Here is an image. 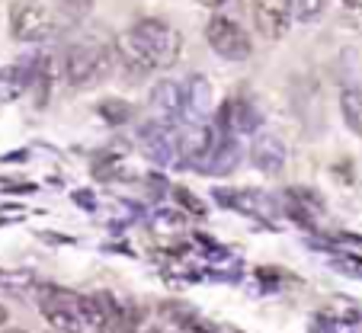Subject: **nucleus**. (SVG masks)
Here are the masks:
<instances>
[{"instance_id": "nucleus-24", "label": "nucleus", "mask_w": 362, "mask_h": 333, "mask_svg": "<svg viewBox=\"0 0 362 333\" xmlns=\"http://www.w3.org/2000/svg\"><path fill=\"white\" fill-rule=\"evenodd\" d=\"M7 324V311H4V308H0V327Z\"/></svg>"}, {"instance_id": "nucleus-4", "label": "nucleus", "mask_w": 362, "mask_h": 333, "mask_svg": "<svg viewBox=\"0 0 362 333\" xmlns=\"http://www.w3.org/2000/svg\"><path fill=\"white\" fill-rule=\"evenodd\" d=\"M55 23L39 0H16L10 7V33L20 42H42L52 35Z\"/></svg>"}, {"instance_id": "nucleus-2", "label": "nucleus", "mask_w": 362, "mask_h": 333, "mask_svg": "<svg viewBox=\"0 0 362 333\" xmlns=\"http://www.w3.org/2000/svg\"><path fill=\"white\" fill-rule=\"evenodd\" d=\"M42 301V314L45 320L55 330H64V333H81V330H90L87 320H83V298L68 288H42L39 295Z\"/></svg>"}, {"instance_id": "nucleus-22", "label": "nucleus", "mask_w": 362, "mask_h": 333, "mask_svg": "<svg viewBox=\"0 0 362 333\" xmlns=\"http://www.w3.org/2000/svg\"><path fill=\"white\" fill-rule=\"evenodd\" d=\"M74 202L87 205V211H93V196H90V192H74Z\"/></svg>"}, {"instance_id": "nucleus-26", "label": "nucleus", "mask_w": 362, "mask_h": 333, "mask_svg": "<svg viewBox=\"0 0 362 333\" xmlns=\"http://www.w3.org/2000/svg\"><path fill=\"white\" fill-rule=\"evenodd\" d=\"M7 333H26V330H7Z\"/></svg>"}, {"instance_id": "nucleus-25", "label": "nucleus", "mask_w": 362, "mask_h": 333, "mask_svg": "<svg viewBox=\"0 0 362 333\" xmlns=\"http://www.w3.org/2000/svg\"><path fill=\"white\" fill-rule=\"evenodd\" d=\"M343 4H346V7H356V4H362V0H343Z\"/></svg>"}, {"instance_id": "nucleus-19", "label": "nucleus", "mask_w": 362, "mask_h": 333, "mask_svg": "<svg viewBox=\"0 0 362 333\" xmlns=\"http://www.w3.org/2000/svg\"><path fill=\"white\" fill-rule=\"evenodd\" d=\"M62 4V10L68 16H83L90 7H93V0H58Z\"/></svg>"}, {"instance_id": "nucleus-15", "label": "nucleus", "mask_w": 362, "mask_h": 333, "mask_svg": "<svg viewBox=\"0 0 362 333\" xmlns=\"http://www.w3.org/2000/svg\"><path fill=\"white\" fill-rule=\"evenodd\" d=\"M138 320H141V311H135V308H116L112 317L106 320V327H103V333H135Z\"/></svg>"}, {"instance_id": "nucleus-13", "label": "nucleus", "mask_w": 362, "mask_h": 333, "mask_svg": "<svg viewBox=\"0 0 362 333\" xmlns=\"http://www.w3.org/2000/svg\"><path fill=\"white\" fill-rule=\"evenodd\" d=\"M221 122L228 132H250L253 129V109L244 100H228L221 106Z\"/></svg>"}, {"instance_id": "nucleus-10", "label": "nucleus", "mask_w": 362, "mask_h": 333, "mask_svg": "<svg viewBox=\"0 0 362 333\" xmlns=\"http://www.w3.org/2000/svg\"><path fill=\"white\" fill-rule=\"evenodd\" d=\"M209 106H212V87H209V81L202 74H192L183 83V119L192 125L205 122Z\"/></svg>"}, {"instance_id": "nucleus-1", "label": "nucleus", "mask_w": 362, "mask_h": 333, "mask_svg": "<svg viewBox=\"0 0 362 333\" xmlns=\"http://www.w3.org/2000/svg\"><path fill=\"white\" fill-rule=\"evenodd\" d=\"M180 52H183V35L167 26L164 20H141L135 23L132 33L119 35V54L138 74L154 68H170L177 64Z\"/></svg>"}, {"instance_id": "nucleus-5", "label": "nucleus", "mask_w": 362, "mask_h": 333, "mask_svg": "<svg viewBox=\"0 0 362 333\" xmlns=\"http://www.w3.org/2000/svg\"><path fill=\"white\" fill-rule=\"evenodd\" d=\"M205 39H209V45H212L221 58H228V62H247V58H250V39H247L244 29L234 20H228V16H215V20L205 26Z\"/></svg>"}, {"instance_id": "nucleus-11", "label": "nucleus", "mask_w": 362, "mask_h": 333, "mask_svg": "<svg viewBox=\"0 0 362 333\" xmlns=\"http://www.w3.org/2000/svg\"><path fill=\"white\" fill-rule=\"evenodd\" d=\"M151 112L158 116V122L170 125L177 116H183V90L173 81H160L151 90Z\"/></svg>"}, {"instance_id": "nucleus-6", "label": "nucleus", "mask_w": 362, "mask_h": 333, "mask_svg": "<svg viewBox=\"0 0 362 333\" xmlns=\"http://www.w3.org/2000/svg\"><path fill=\"white\" fill-rule=\"evenodd\" d=\"M138 144H141V151L151 157L154 163H173V157H177V132L170 129L167 122H154V125H144L141 132H138Z\"/></svg>"}, {"instance_id": "nucleus-16", "label": "nucleus", "mask_w": 362, "mask_h": 333, "mask_svg": "<svg viewBox=\"0 0 362 333\" xmlns=\"http://www.w3.org/2000/svg\"><path fill=\"white\" fill-rule=\"evenodd\" d=\"M173 199H177V205L183 211H189L192 218H205V211H209V205L202 202V199L196 196V192H189L186 186H173Z\"/></svg>"}, {"instance_id": "nucleus-7", "label": "nucleus", "mask_w": 362, "mask_h": 333, "mask_svg": "<svg viewBox=\"0 0 362 333\" xmlns=\"http://www.w3.org/2000/svg\"><path fill=\"white\" fill-rule=\"evenodd\" d=\"M218 132L209 129V125H192L186 122V129L177 132V154L186 157V160H199V157H209L215 154V148H218Z\"/></svg>"}, {"instance_id": "nucleus-14", "label": "nucleus", "mask_w": 362, "mask_h": 333, "mask_svg": "<svg viewBox=\"0 0 362 333\" xmlns=\"http://www.w3.org/2000/svg\"><path fill=\"white\" fill-rule=\"evenodd\" d=\"M340 112L346 125L362 135V90H343L340 96Z\"/></svg>"}, {"instance_id": "nucleus-8", "label": "nucleus", "mask_w": 362, "mask_h": 333, "mask_svg": "<svg viewBox=\"0 0 362 333\" xmlns=\"http://www.w3.org/2000/svg\"><path fill=\"white\" fill-rule=\"evenodd\" d=\"M253 20L267 39H282L292 20V4L288 0H253Z\"/></svg>"}, {"instance_id": "nucleus-20", "label": "nucleus", "mask_w": 362, "mask_h": 333, "mask_svg": "<svg viewBox=\"0 0 362 333\" xmlns=\"http://www.w3.org/2000/svg\"><path fill=\"white\" fill-rule=\"evenodd\" d=\"M343 23H346L349 29H356V33H362V4H356V7H346V13H343Z\"/></svg>"}, {"instance_id": "nucleus-3", "label": "nucleus", "mask_w": 362, "mask_h": 333, "mask_svg": "<svg viewBox=\"0 0 362 333\" xmlns=\"http://www.w3.org/2000/svg\"><path fill=\"white\" fill-rule=\"evenodd\" d=\"M64 74H68L71 87H93L96 81L110 74V52L100 45L71 48L68 62H64Z\"/></svg>"}, {"instance_id": "nucleus-17", "label": "nucleus", "mask_w": 362, "mask_h": 333, "mask_svg": "<svg viewBox=\"0 0 362 333\" xmlns=\"http://www.w3.org/2000/svg\"><path fill=\"white\" fill-rule=\"evenodd\" d=\"M100 116L112 125H122V122H129L132 109H129V103H122V100H103L100 103Z\"/></svg>"}, {"instance_id": "nucleus-12", "label": "nucleus", "mask_w": 362, "mask_h": 333, "mask_svg": "<svg viewBox=\"0 0 362 333\" xmlns=\"http://www.w3.org/2000/svg\"><path fill=\"white\" fill-rule=\"evenodd\" d=\"M238 160H240V144L234 141V138H228V141H221L218 148H215V154L205 163V170L212 173V177H228V173L238 167Z\"/></svg>"}, {"instance_id": "nucleus-23", "label": "nucleus", "mask_w": 362, "mask_h": 333, "mask_svg": "<svg viewBox=\"0 0 362 333\" xmlns=\"http://www.w3.org/2000/svg\"><path fill=\"white\" fill-rule=\"evenodd\" d=\"M199 4H202V7H221V4H225V0H199Z\"/></svg>"}, {"instance_id": "nucleus-21", "label": "nucleus", "mask_w": 362, "mask_h": 333, "mask_svg": "<svg viewBox=\"0 0 362 333\" xmlns=\"http://www.w3.org/2000/svg\"><path fill=\"white\" fill-rule=\"evenodd\" d=\"M343 247H346V250H353V253H359V257H362V238H343Z\"/></svg>"}, {"instance_id": "nucleus-18", "label": "nucleus", "mask_w": 362, "mask_h": 333, "mask_svg": "<svg viewBox=\"0 0 362 333\" xmlns=\"http://www.w3.org/2000/svg\"><path fill=\"white\" fill-rule=\"evenodd\" d=\"M288 4H292V13L301 23H311L324 13V0H288Z\"/></svg>"}, {"instance_id": "nucleus-9", "label": "nucleus", "mask_w": 362, "mask_h": 333, "mask_svg": "<svg viewBox=\"0 0 362 333\" xmlns=\"http://www.w3.org/2000/svg\"><path fill=\"white\" fill-rule=\"evenodd\" d=\"M250 160H253L257 170L276 177V173L286 167V144H282L273 132H260V135L253 138V144H250Z\"/></svg>"}]
</instances>
